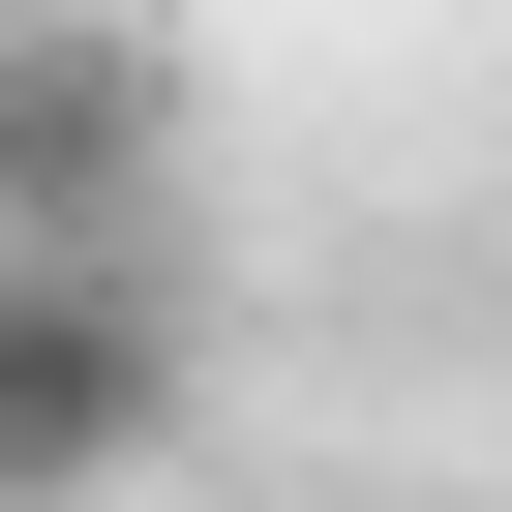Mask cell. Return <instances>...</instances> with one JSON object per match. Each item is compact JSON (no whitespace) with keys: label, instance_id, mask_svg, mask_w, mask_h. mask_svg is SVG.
Wrapping results in <instances>:
<instances>
[{"label":"cell","instance_id":"6da1fadb","mask_svg":"<svg viewBox=\"0 0 512 512\" xmlns=\"http://www.w3.org/2000/svg\"><path fill=\"white\" fill-rule=\"evenodd\" d=\"M181 422H211V362H181V302L121 272V241H0V512H91Z\"/></svg>","mask_w":512,"mask_h":512},{"label":"cell","instance_id":"7a4b0ae2","mask_svg":"<svg viewBox=\"0 0 512 512\" xmlns=\"http://www.w3.org/2000/svg\"><path fill=\"white\" fill-rule=\"evenodd\" d=\"M151 211H181V61L91 31V0H0V241H121L151 272Z\"/></svg>","mask_w":512,"mask_h":512}]
</instances>
